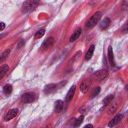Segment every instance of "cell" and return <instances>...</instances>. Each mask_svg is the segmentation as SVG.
Masks as SVG:
<instances>
[{"instance_id":"cell-1","label":"cell","mask_w":128,"mask_h":128,"mask_svg":"<svg viewBox=\"0 0 128 128\" xmlns=\"http://www.w3.org/2000/svg\"><path fill=\"white\" fill-rule=\"evenodd\" d=\"M39 5V1L37 0H28L26 2L23 3L22 5V12L27 13V12H31L33 10H35V8Z\"/></svg>"},{"instance_id":"cell-2","label":"cell","mask_w":128,"mask_h":128,"mask_svg":"<svg viewBox=\"0 0 128 128\" xmlns=\"http://www.w3.org/2000/svg\"><path fill=\"white\" fill-rule=\"evenodd\" d=\"M101 16H102V12H100V11L94 13L93 16H91V18L87 21V23H86V28H92V27H94V26L99 22Z\"/></svg>"},{"instance_id":"cell-3","label":"cell","mask_w":128,"mask_h":128,"mask_svg":"<svg viewBox=\"0 0 128 128\" xmlns=\"http://www.w3.org/2000/svg\"><path fill=\"white\" fill-rule=\"evenodd\" d=\"M36 99V94L32 93V92H27L25 94H23L22 96V101L24 103H31Z\"/></svg>"},{"instance_id":"cell-4","label":"cell","mask_w":128,"mask_h":128,"mask_svg":"<svg viewBox=\"0 0 128 128\" xmlns=\"http://www.w3.org/2000/svg\"><path fill=\"white\" fill-rule=\"evenodd\" d=\"M108 76V72L106 70H99L94 74V78L97 81H102Z\"/></svg>"},{"instance_id":"cell-5","label":"cell","mask_w":128,"mask_h":128,"mask_svg":"<svg viewBox=\"0 0 128 128\" xmlns=\"http://www.w3.org/2000/svg\"><path fill=\"white\" fill-rule=\"evenodd\" d=\"M53 43H54V38L53 37H49V38H47L43 43H42V45H41V49L44 51V50H47V49H49L52 45H53Z\"/></svg>"},{"instance_id":"cell-6","label":"cell","mask_w":128,"mask_h":128,"mask_svg":"<svg viewBox=\"0 0 128 128\" xmlns=\"http://www.w3.org/2000/svg\"><path fill=\"white\" fill-rule=\"evenodd\" d=\"M18 109H11V110H9L7 113H6V115L4 116V121H9V120H11V119H13L14 117H16V115L18 114Z\"/></svg>"},{"instance_id":"cell-7","label":"cell","mask_w":128,"mask_h":128,"mask_svg":"<svg viewBox=\"0 0 128 128\" xmlns=\"http://www.w3.org/2000/svg\"><path fill=\"white\" fill-rule=\"evenodd\" d=\"M122 118H123V115H122V114H117V115H115V116L113 117V119L108 123V126H109V127H113V126L117 125V124L121 121Z\"/></svg>"},{"instance_id":"cell-8","label":"cell","mask_w":128,"mask_h":128,"mask_svg":"<svg viewBox=\"0 0 128 128\" xmlns=\"http://www.w3.org/2000/svg\"><path fill=\"white\" fill-rule=\"evenodd\" d=\"M56 89H57L56 84H53V83H52V84H48V85H46L45 88H44V93H45V94H51V93L55 92Z\"/></svg>"},{"instance_id":"cell-9","label":"cell","mask_w":128,"mask_h":128,"mask_svg":"<svg viewBox=\"0 0 128 128\" xmlns=\"http://www.w3.org/2000/svg\"><path fill=\"white\" fill-rule=\"evenodd\" d=\"M80 35H81V29H80V28H77V29L73 32V34L71 35L69 41H70V42H74L75 40H77V39L80 37Z\"/></svg>"},{"instance_id":"cell-10","label":"cell","mask_w":128,"mask_h":128,"mask_svg":"<svg viewBox=\"0 0 128 128\" xmlns=\"http://www.w3.org/2000/svg\"><path fill=\"white\" fill-rule=\"evenodd\" d=\"M63 107H64V102L62 100H57L55 102V111L57 113H60L63 110Z\"/></svg>"},{"instance_id":"cell-11","label":"cell","mask_w":128,"mask_h":128,"mask_svg":"<svg viewBox=\"0 0 128 128\" xmlns=\"http://www.w3.org/2000/svg\"><path fill=\"white\" fill-rule=\"evenodd\" d=\"M75 89H76V87L73 85V86L69 89V91L67 92V94H66V98H65L67 102H69V101L72 99V97H73V95H74V93H75Z\"/></svg>"},{"instance_id":"cell-12","label":"cell","mask_w":128,"mask_h":128,"mask_svg":"<svg viewBox=\"0 0 128 128\" xmlns=\"http://www.w3.org/2000/svg\"><path fill=\"white\" fill-rule=\"evenodd\" d=\"M108 60L110 62L111 65H115V62H114V56H113V49L111 46L108 47Z\"/></svg>"},{"instance_id":"cell-13","label":"cell","mask_w":128,"mask_h":128,"mask_svg":"<svg viewBox=\"0 0 128 128\" xmlns=\"http://www.w3.org/2000/svg\"><path fill=\"white\" fill-rule=\"evenodd\" d=\"M8 70H9V66L7 64H5V65H3V66L0 67V80L6 75V73L8 72Z\"/></svg>"},{"instance_id":"cell-14","label":"cell","mask_w":128,"mask_h":128,"mask_svg":"<svg viewBox=\"0 0 128 128\" xmlns=\"http://www.w3.org/2000/svg\"><path fill=\"white\" fill-rule=\"evenodd\" d=\"M109 24H110V19H109V18H104V19L100 22L99 27H100V29H106V28L109 26Z\"/></svg>"},{"instance_id":"cell-15","label":"cell","mask_w":128,"mask_h":128,"mask_svg":"<svg viewBox=\"0 0 128 128\" xmlns=\"http://www.w3.org/2000/svg\"><path fill=\"white\" fill-rule=\"evenodd\" d=\"M94 49H95V46L94 45H91L89 47V49H88V51H87V53L85 55V59L86 60H90L91 59V57L93 56V53H94Z\"/></svg>"},{"instance_id":"cell-16","label":"cell","mask_w":128,"mask_h":128,"mask_svg":"<svg viewBox=\"0 0 128 128\" xmlns=\"http://www.w3.org/2000/svg\"><path fill=\"white\" fill-rule=\"evenodd\" d=\"M88 88H89V83H88L87 81H83V82L81 83V85H80V90H81V92H82V93H86L87 90H88Z\"/></svg>"},{"instance_id":"cell-17","label":"cell","mask_w":128,"mask_h":128,"mask_svg":"<svg viewBox=\"0 0 128 128\" xmlns=\"http://www.w3.org/2000/svg\"><path fill=\"white\" fill-rule=\"evenodd\" d=\"M3 92H4V94H6V95L10 94V93L12 92V85H10V84L5 85L4 88H3Z\"/></svg>"},{"instance_id":"cell-18","label":"cell","mask_w":128,"mask_h":128,"mask_svg":"<svg viewBox=\"0 0 128 128\" xmlns=\"http://www.w3.org/2000/svg\"><path fill=\"white\" fill-rule=\"evenodd\" d=\"M112 100H113V95H108L106 98H104L103 104L104 105H108V104H110L112 102Z\"/></svg>"},{"instance_id":"cell-19","label":"cell","mask_w":128,"mask_h":128,"mask_svg":"<svg viewBox=\"0 0 128 128\" xmlns=\"http://www.w3.org/2000/svg\"><path fill=\"white\" fill-rule=\"evenodd\" d=\"M9 53H10V50L9 49H7V50H5L2 54H1V56H0V62H2V61H4L6 58H7V56L9 55Z\"/></svg>"},{"instance_id":"cell-20","label":"cell","mask_w":128,"mask_h":128,"mask_svg":"<svg viewBox=\"0 0 128 128\" xmlns=\"http://www.w3.org/2000/svg\"><path fill=\"white\" fill-rule=\"evenodd\" d=\"M44 34H45V29H40V30H38V31L36 32V34H35V39L41 38Z\"/></svg>"},{"instance_id":"cell-21","label":"cell","mask_w":128,"mask_h":128,"mask_svg":"<svg viewBox=\"0 0 128 128\" xmlns=\"http://www.w3.org/2000/svg\"><path fill=\"white\" fill-rule=\"evenodd\" d=\"M99 92H100V87H96V88H94L93 92L91 93V98H94L96 95L99 94Z\"/></svg>"},{"instance_id":"cell-22","label":"cell","mask_w":128,"mask_h":128,"mask_svg":"<svg viewBox=\"0 0 128 128\" xmlns=\"http://www.w3.org/2000/svg\"><path fill=\"white\" fill-rule=\"evenodd\" d=\"M116 107H117V104H116V103H114V104H113V107H112V106H110V107L108 108V113H109V114L113 113V112L116 110Z\"/></svg>"},{"instance_id":"cell-23","label":"cell","mask_w":128,"mask_h":128,"mask_svg":"<svg viewBox=\"0 0 128 128\" xmlns=\"http://www.w3.org/2000/svg\"><path fill=\"white\" fill-rule=\"evenodd\" d=\"M83 122V116H81L80 118H78L77 120H76V123H75V126H79L81 123Z\"/></svg>"},{"instance_id":"cell-24","label":"cell","mask_w":128,"mask_h":128,"mask_svg":"<svg viewBox=\"0 0 128 128\" xmlns=\"http://www.w3.org/2000/svg\"><path fill=\"white\" fill-rule=\"evenodd\" d=\"M5 23L4 22H0V31H2V30H4L5 29Z\"/></svg>"},{"instance_id":"cell-25","label":"cell","mask_w":128,"mask_h":128,"mask_svg":"<svg viewBox=\"0 0 128 128\" xmlns=\"http://www.w3.org/2000/svg\"><path fill=\"white\" fill-rule=\"evenodd\" d=\"M22 45H24V40H21V41L18 43V45H17V48H20Z\"/></svg>"},{"instance_id":"cell-26","label":"cell","mask_w":128,"mask_h":128,"mask_svg":"<svg viewBox=\"0 0 128 128\" xmlns=\"http://www.w3.org/2000/svg\"><path fill=\"white\" fill-rule=\"evenodd\" d=\"M84 128H93V125L92 124H87V125H85Z\"/></svg>"},{"instance_id":"cell-27","label":"cell","mask_w":128,"mask_h":128,"mask_svg":"<svg viewBox=\"0 0 128 128\" xmlns=\"http://www.w3.org/2000/svg\"><path fill=\"white\" fill-rule=\"evenodd\" d=\"M123 33H127V26L126 25H124V27H123Z\"/></svg>"},{"instance_id":"cell-28","label":"cell","mask_w":128,"mask_h":128,"mask_svg":"<svg viewBox=\"0 0 128 128\" xmlns=\"http://www.w3.org/2000/svg\"><path fill=\"white\" fill-rule=\"evenodd\" d=\"M47 128H50V127H47Z\"/></svg>"}]
</instances>
